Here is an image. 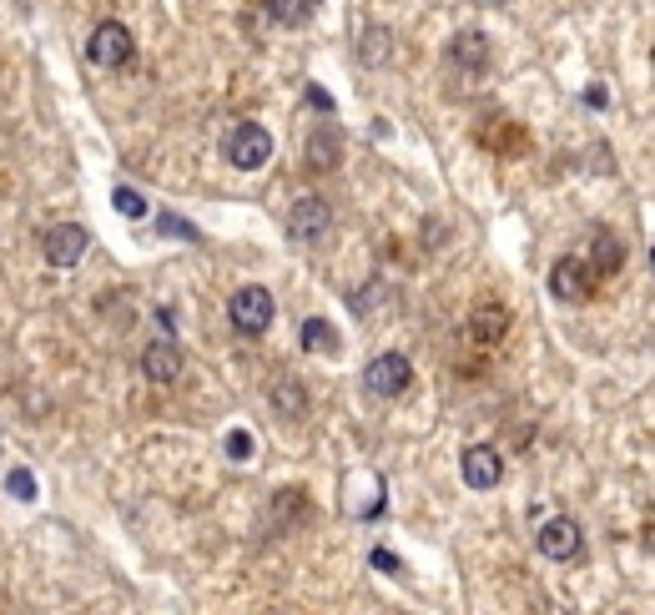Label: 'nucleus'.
<instances>
[{"label":"nucleus","instance_id":"1","mask_svg":"<svg viewBox=\"0 0 655 615\" xmlns=\"http://www.w3.org/2000/svg\"><path fill=\"white\" fill-rule=\"evenodd\" d=\"M273 293L268 288H257V283H242L237 293H232V303H227V318H232V328L242 333V338H262L273 328Z\"/></svg>","mask_w":655,"mask_h":615},{"label":"nucleus","instance_id":"2","mask_svg":"<svg viewBox=\"0 0 655 615\" xmlns=\"http://www.w3.org/2000/svg\"><path fill=\"white\" fill-rule=\"evenodd\" d=\"M222 157H227L237 172L268 167V162H273V137H268V127H257V121H237V127L227 132V142H222Z\"/></svg>","mask_w":655,"mask_h":615},{"label":"nucleus","instance_id":"3","mask_svg":"<svg viewBox=\"0 0 655 615\" xmlns=\"http://www.w3.org/2000/svg\"><path fill=\"white\" fill-rule=\"evenodd\" d=\"M363 384H368L373 399H399V394H409V384H414V363H409L404 353H378V358L368 363Z\"/></svg>","mask_w":655,"mask_h":615},{"label":"nucleus","instance_id":"4","mask_svg":"<svg viewBox=\"0 0 655 615\" xmlns=\"http://www.w3.org/2000/svg\"><path fill=\"white\" fill-rule=\"evenodd\" d=\"M131 51H137V41H131V31H126L121 21H101V26L91 31V41H86V56H91L101 71L126 66V61H131Z\"/></svg>","mask_w":655,"mask_h":615},{"label":"nucleus","instance_id":"5","mask_svg":"<svg viewBox=\"0 0 655 615\" xmlns=\"http://www.w3.org/2000/svg\"><path fill=\"white\" fill-rule=\"evenodd\" d=\"M328 227H333V207L323 202V197H298L293 202V212H288V237L293 242H318V237H328Z\"/></svg>","mask_w":655,"mask_h":615},{"label":"nucleus","instance_id":"6","mask_svg":"<svg viewBox=\"0 0 655 615\" xmlns=\"http://www.w3.org/2000/svg\"><path fill=\"white\" fill-rule=\"evenodd\" d=\"M86 248H91V232L81 222H56L46 232V263L51 268H76L86 258Z\"/></svg>","mask_w":655,"mask_h":615},{"label":"nucleus","instance_id":"7","mask_svg":"<svg viewBox=\"0 0 655 615\" xmlns=\"http://www.w3.org/2000/svg\"><path fill=\"white\" fill-rule=\"evenodd\" d=\"M459 474H464L469 489H479V495H484V489H494L504 479V454L494 444H469L464 459H459Z\"/></svg>","mask_w":655,"mask_h":615},{"label":"nucleus","instance_id":"8","mask_svg":"<svg viewBox=\"0 0 655 615\" xmlns=\"http://www.w3.org/2000/svg\"><path fill=\"white\" fill-rule=\"evenodd\" d=\"M535 545H540V555H550V560H575L585 540H580V525H575L570 515H550V520L540 525Z\"/></svg>","mask_w":655,"mask_h":615},{"label":"nucleus","instance_id":"9","mask_svg":"<svg viewBox=\"0 0 655 615\" xmlns=\"http://www.w3.org/2000/svg\"><path fill=\"white\" fill-rule=\"evenodd\" d=\"M590 278H595L590 263H580V258H560V263L550 268V293H555L560 303H585V298H590Z\"/></svg>","mask_w":655,"mask_h":615},{"label":"nucleus","instance_id":"10","mask_svg":"<svg viewBox=\"0 0 655 615\" xmlns=\"http://www.w3.org/2000/svg\"><path fill=\"white\" fill-rule=\"evenodd\" d=\"M343 162V132L333 127V121H323L318 132H308V142H303V167H313V172H333Z\"/></svg>","mask_w":655,"mask_h":615},{"label":"nucleus","instance_id":"11","mask_svg":"<svg viewBox=\"0 0 655 615\" xmlns=\"http://www.w3.org/2000/svg\"><path fill=\"white\" fill-rule=\"evenodd\" d=\"M182 348L172 343V338H162V343H147V353H142V374L152 379V384H177L182 379Z\"/></svg>","mask_w":655,"mask_h":615},{"label":"nucleus","instance_id":"12","mask_svg":"<svg viewBox=\"0 0 655 615\" xmlns=\"http://www.w3.org/2000/svg\"><path fill=\"white\" fill-rule=\"evenodd\" d=\"M454 61H459V66H469V71H484V61H489V51H484V36H479V31H464V36H454Z\"/></svg>","mask_w":655,"mask_h":615},{"label":"nucleus","instance_id":"13","mask_svg":"<svg viewBox=\"0 0 655 615\" xmlns=\"http://www.w3.org/2000/svg\"><path fill=\"white\" fill-rule=\"evenodd\" d=\"M469 323H474V328H469L474 338H484V343H499V338H504V328H509V313H504V308H479Z\"/></svg>","mask_w":655,"mask_h":615},{"label":"nucleus","instance_id":"14","mask_svg":"<svg viewBox=\"0 0 655 615\" xmlns=\"http://www.w3.org/2000/svg\"><path fill=\"white\" fill-rule=\"evenodd\" d=\"M388 56H393V36H388L383 26H368V31H363V61H368V66H383Z\"/></svg>","mask_w":655,"mask_h":615},{"label":"nucleus","instance_id":"15","mask_svg":"<svg viewBox=\"0 0 655 615\" xmlns=\"http://www.w3.org/2000/svg\"><path fill=\"white\" fill-rule=\"evenodd\" d=\"M303 348H308V353H333V348H338V333H333L323 318H308V323H303Z\"/></svg>","mask_w":655,"mask_h":615},{"label":"nucleus","instance_id":"16","mask_svg":"<svg viewBox=\"0 0 655 615\" xmlns=\"http://www.w3.org/2000/svg\"><path fill=\"white\" fill-rule=\"evenodd\" d=\"M313 6H318V0H262V11H268L273 21H288V26H293V21H303Z\"/></svg>","mask_w":655,"mask_h":615},{"label":"nucleus","instance_id":"17","mask_svg":"<svg viewBox=\"0 0 655 615\" xmlns=\"http://www.w3.org/2000/svg\"><path fill=\"white\" fill-rule=\"evenodd\" d=\"M595 263H600V273H615V268L625 263V248H620V242H615L610 232H600V237H595Z\"/></svg>","mask_w":655,"mask_h":615},{"label":"nucleus","instance_id":"18","mask_svg":"<svg viewBox=\"0 0 655 615\" xmlns=\"http://www.w3.org/2000/svg\"><path fill=\"white\" fill-rule=\"evenodd\" d=\"M116 212L121 217H147V197L131 192V187H116Z\"/></svg>","mask_w":655,"mask_h":615},{"label":"nucleus","instance_id":"19","mask_svg":"<svg viewBox=\"0 0 655 615\" xmlns=\"http://www.w3.org/2000/svg\"><path fill=\"white\" fill-rule=\"evenodd\" d=\"M303 404H308V394L298 384H278V409L283 414H303Z\"/></svg>","mask_w":655,"mask_h":615},{"label":"nucleus","instance_id":"20","mask_svg":"<svg viewBox=\"0 0 655 615\" xmlns=\"http://www.w3.org/2000/svg\"><path fill=\"white\" fill-rule=\"evenodd\" d=\"M6 484H11V495H16V500H36V474H31V469H16Z\"/></svg>","mask_w":655,"mask_h":615},{"label":"nucleus","instance_id":"21","mask_svg":"<svg viewBox=\"0 0 655 615\" xmlns=\"http://www.w3.org/2000/svg\"><path fill=\"white\" fill-rule=\"evenodd\" d=\"M373 570H383V575H404V565H399V555H393V550H373Z\"/></svg>","mask_w":655,"mask_h":615},{"label":"nucleus","instance_id":"22","mask_svg":"<svg viewBox=\"0 0 655 615\" xmlns=\"http://www.w3.org/2000/svg\"><path fill=\"white\" fill-rule=\"evenodd\" d=\"M232 454H237V459H247V454H252V439H247V434H242V429H237V434H232Z\"/></svg>","mask_w":655,"mask_h":615},{"label":"nucleus","instance_id":"23","mask_svg":"<svg viewBox=\"0 0 655 615\" xmlns=\"http://www.w3.org/2000/svg\"><path fill=\"white\" fill-rule=\"evenodd\" d=\"M308 96H313V106H318V111H333V101H328V91H318V86H308Z\"/></svg>","mask_w":655,"mask_h":615}]
</instances>
